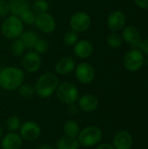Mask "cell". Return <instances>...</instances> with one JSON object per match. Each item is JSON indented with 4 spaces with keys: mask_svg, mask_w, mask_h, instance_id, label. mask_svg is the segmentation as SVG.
<instances>
[{
    "mask_svg": "<svg viewBox=\"0 0 148 149\" xmlns=\"http://www.w3.org/2000/svg\"><path fill=\"white\" fill-rule=\"evenodd\" d=\"M8 3L10 14L15 16H19L24 10L30 8L28 0H8Z\"/></svg>",
    "mask_w": 148,
    "mask_h": 149,
    "instance_id": "22",
    "label": "cell"
},
{
    "mask_svg": "<svg viewBox=\"0 0 148 149\" xmlns=\"http://www.w3.org/2000/svg\"><path fill=\"white\" fill-rule=\"evenodd\" d=\"M55 93L57 99L62 104L66 106L76 103L79 97L78 87L69 81H63L59 83Z\"/></svg>",
    "mask_w": 148,
    "mask_h": 149,
    "instance_id": "5",
    "label": "cell"
},
{
    "mask_svg": "<svg viewBox=\"0 0 148 149\" xmlns=\"http://www.w3.org/2000/svg\"><path fill=\"white\" fill-rule=\"evenodd\" d=\"M77 102L79 110L85 113H92L96 111L99 106V99L91 93H85L79 96Z\"/></svg>",
    "mask_w": 148,
    "mask_h": 149,
    "instance_id": "13",
    "label": "cell"
},
{
    "mask_svg": "<svg viewBox=\"0 0 148 149\" xmlns=\"http://www.w3.org/2000/svg\"><path fill=\"white\" fill-rule=\"evenodd\" d=\"M79 40V33L70 30L67 31L63 36V41L67 46H73Z\"/></svg>",
    "mask_w": 148,
    "mask_h": 149,
    "instance_id": "29",
    "label": "cell"
},
{
    "mask_svg": "<svg viewBox=\"0 0 148 149\" xmlns=\"http://www.w3.org/2000/svg\"><path fill=\"white\" fill-rule=\"evenodd\" d=\"M140 51H141L144 54H146V55H147L148 56V38L143 40V41L141 42V44H140Z\"/></svg>",
    "mask_w": 148,
    "mask_h": 149,
    "instance_id": "33",
    "label": "cell"
},
{
    "mask_svg": "<svg viewBox=\"0 0 148 149\" xmlns=\"http://www.w3.org/2000/svg\"><path fill=\"white\" fill-rule=\"evenodd\" d=\"M76 67V62L72 57H64L60 58L54 66L55 73L58 75H68L74 72Z\"/></svg>",
    "mask_w": 148,
    "mask_h": 149,
    "instance_id": "18",
    "label": "cell"
},
{
    "mask_svg": "<svg viewBox=\"0 0 148 149\" xmlns=\"http://www.w3.org/2000/svg\"><path fill=\"white\" fill-rule=\"evenodd\" d=\"M122 39L135 48H140L142 42L139 30L133 25H127L122 29Z\"/></svg>",
    "mask_w": 148,
    "mask_h": 149,
    "instance_id": "14",
    "label": "cell"
},
{
    "mask_svg": "<svg viewBox=\"0 0 148 149\" xmlns=\"http://www.w3.org/2000/svg\"><path fill=\"white\" fill-rule=\"evenodd\" d=\"M34 24L38 31L44 34L52 33L56 30L57 26V23L54 17L49 12L37 14Z\"/></svg>",
    "mask_w": 148,
    "mask_h": 149,
    "instance_id": "10",
    "label": "cell"
},
{
    "mask_svg": "<svg viewBox=\"0 0 148 149\" xmlns=\"http://www.w3.org/2000/svg\"><path fill=\"white\" fill-rule=\"evenodd\" d=\"M42 65V58L34 50H29L22 58V66L23 69L29 72L34 73L37 72Z\"/></svg>",
    "mask_w": 148,
    "mask_h": 149,
    "instance_id": "11",
    "label": "cell"
},
{
    "mask_svg": "<svg viewBox=\"0 0 148 149\" xmlns=\"http://www.w3.org/2000/svg\"><path fill=\"white\" fill-rule=\"evenodd\" d=\"M23 141H37L42 133L40 126L33 120H26L21 124V127L17 132Z\"/></svg>",
    "mask_w": 148,
    "mask_h": 149,
    "instance_id": "9",
    "label": "cell"
},
{
    "mask_svg": "<svg viewBox=\"0 0 148 149\" xmlns=\"http://www.w3.org/2000/svg\"><path fill=\"white\" fill-rule=\"evenodd\" d=\"M102 131L99 127L96 126H87L80 129L77 140L79 146L85 148H92L97 146L102 140Z\"/></svg>",
    "mask_w": 148,
    "mask_h": 149,
    "instance_id": "4",
    "label": "cell"
},
{
    "mask_svg": "<svg viewBox=\"0 0 148 149\" xmlns=\"http://www.w3.org/2000/svg\"><path fill=\"white\" fill-rule=\"evenodd\" d=\"M19 38L22 40L23 44L25 46V49L28 50H33L36 43L39 39V36L37 32L28 30V31H24Z\"/></svg>",
    "mask_w": 148,
    "mask_h": 149,
    "instance_id": "19",
    "label": "cell"
},
{
    "mask_svg": "<svg viewBox=\"0 0 148 149\" xmlns=\"http://www.w3.org/2000/svg\"><path fill=\"white\" fill-rule=\"evenodd\" d=\"M24 24L22 23L18 16L12 14L8 15L1 23L0 30L2 35L10 40L18 38L23 33Z\"/></svg>",
    "mask_w": 148,
    "mask_h": 149,
    "instance_id": "3",
    "label": "cell"
},
{
    "mask_svg": "<svg viewBox=\"0 0 148 149\" xmlns=\"http://www.w3.org/2000/svg\"><path fill=\"white\" fill-rule=\"evenodd\" d=\"M133 137L126 131L118 132L113 140V147L114 149H131L133 147Z\"/></svg>",
    "mask_w": 148,
    "mask_h": 149,
    "instance_id": "17",
    "label": "cell"
},
{
    "mask_svg": "<svg viewBox=\"0 0 148 149\" xmlns=\"http://www.w3.org/2000/svg\"><path fill=\"white\" fill-rule=\"evenodd\" d=\"M80 126L78 123L77 120L73 119L67 120L64 125H63V133L64 135L71 137V138H77L79 131H80Z\"/></svg>",
    "mask_w": 148,
    "mask_h": 149,
    "instance_id": "20",
    "label": "cell"
},
{
    "mask_svg": "<svg viewBox=\"0 0 148 149\" xmlns=\"http://www.w3.org/2000/svg\"><path fill=\"white\" fill-rule=\"evenodd\" d=\"M21 124V120L16 115H10L5 121V127L8 132H18Z\"/></svg>",
    "mask_w": 148,
    "mask_h": 149,
    "instance_id": "24",
    "label": "cell"
},
{
    "mask_svg": "<svg viewBox=\"0 0 148 149\" xmlns=\"http://www.w3.org/2000/svg\"><path fill=\"white\" fill-rule=\"evenodd\" d=\"M25 75L24 71L17 66H6L0 70V87L5 91L17 90L24 84Z\"/></svg>",
    "mask_w": 148,
    "mask_h": 149,
    "instance_id": "1",
    "label": "cell"
},
{
    "mask_svg": "<svg viewBox=\"0 0 148 149\" xmlns=\"http://www.w3.org/2000/svg\"><path fill=\"white\" fill-rule=\"evenodd\" d=\"M106 42H107V45L110 47L116 49V48H119V47L121 46L123 39H122V37L120 34H118L117 32L112 31L111 33H109L107 35Z\"/></svg>",
    "mask_w": 148,
    "mask_h": 149,
    "instance_id": "27",
    "label": "cell"
},
{
    "mask_svg": "<svg viewBox=\"0 0 148 149\" xmlns=\"http://www.w3.org/2000/svg\"><path fill=\"white\" fill-rule=\"evenodd\" d=\"M123 65L127 71L137 72L145 65V56L140 50L132 49L125 54Z\"/></svg>",
    "mask_w": 148,
    "mask_h": 149,
    "instance_id": "6",
    "label": "cell"
},
{
    "mask_svg": "<svg viewBox=\"0 0 148 149\" xmlns=\"http://www.w3.org/2000/svg\"><path fill=\"white\" fill-rule=\"evenodd\" d=\"M71 30L77 33H82L89 30L92 24V17L85 11H77L70 18L69 22Z\"/></svg>",
    "mask_w": 148,
    "mask_h": 149,
    "instance_id": "7",
    "label": "cell"
},
{
    "mask_svg": "<svg viewBox=\"0 0 148 149\" xmlns=\"http://www.w3.org/2000/svg\"><path fill=\"white\" fill-rule=\"evenodd\" d=\"M17 93L18 95L21 98L24 99H30L31 97L34 96L35 94V89H34V86L31 85V84H22L18 89H17Z\"/></svg>",
    "mask_w": 148,
    "mask_h": 149,
    "instance_id": "26",
    "label": "cell"
},
{
    "mask_svg": "<svg viewBox=\"0 0 148 149\" xmlns=\"http://www.w3.org/2000/svg\"><path fill=\"white\" fill-rule=\"evenodd\" d=\"M93 45L88 39H79L73 45L74 55L80 59H86L92 56Z\"/></svg>",
    "mask_w": 148,
    "mask_h": 149,
    "instance_id": "16",
    "label": "cell"
},
{
    "mask_svg": "<svg viewBox=\"0 0 148 149\" xmlns=\"http://www.w3.org/2000/svg\"><path fill=\"white\" fill-rule=\"evenodd\" d=\"M50 4L46 0H34L31 4V10L36 14L48 12Z\"/></svg>",
    "mask_w": 148,
    "mask_h": 149,
    "instance_id": "28",
    "label": "cell"
},
{
    "mask_svg": "<svg viewBox=\"0 0 148 149\" xmlns=\"http://www.w3.org/2000/svg\"><path fill=\"white\" fill-rule=\"evenodd\" d=\"M38 149H55L52 146H51V145H49V144H42V145H40Z\"/></svg>",
    "mask_w": 148,
    "mask_h": 149,
    "instance_id": "36",
    "label": "cell"
},
{
    "mask_svg": "<svg viewBox=\"0 0 148 149\" xmlns=\"http://www.w3.org/2000/svg\"><path fill=\"white\" fill-rule=\"evenodd\" d=\"M59 81L56 73L44 72L38 77L34 85L35 94L41 99H48L55 93Z\"/></svg>",
    "mask_w": 148,
    "mask_h": 149,
    "instance_id": "2",
    "label": "cell"
},
{
    "mask_svg": "<svg viewBox=\"0 0 148 149\" xmlns=\"http://www.w3.org/2000/svg\"><path fill=\"white\" fill-rule=\"evenodd\" d=\"M134 2L140 9H148V0H134Z\"/></svg>",
    "mask_w": 148,
    "mask_h": 149,
    "instance_id": "34",
    "label": "cell"
},
{
    "mask_svg": "<svg viewBox=\"0 0 148 149\" xmlns=\"http://www.w3.org/2000/svg\"><path fill=\"white\" fill-rule=\"evenodd\" d=\"M145 65H148V57L147 58H145Z\"/></svg>",
    "mask_w": 148,
    "mask_h": 149,
    "instance_id": "38",
    "label": "cell"
},
{
    "mask_svg": "<svg viewBox=\"0 0 148 149\" xmlns=\"http://www.w3.org/2000/svg\"><path fill=\"white\" fill-rule=\"evenodd\" d=\"M36 13L30 8L26 9L25 10H24L18 17L21 19L22 23L26 25H32L35 23V19H36Z\"/></svg>",
    "mask_w": 148,
    "mask_h": 149,
    "instance_id": "25",
    "label": "cell"
},
{
    "mask_svg": "<svg viewBox=\"0 0 148 149\" xmlns=\"http://www.w3.org/2000/svg\"><path fill=\"white\" fill-rule=\"evenodd\" d=\"M25 46L23 44L22 40L18 38L16 39H13L10 45V53L14 56V57H20L24 54V51H25Z\"/></svg>",
    "mask_w": 148,
    "mask_h": 149,
    "instance_id": "23",
    "label": "cell"
},
{
    "mask_svg": "<svg viewBox=\"0 0 148 149\" xmlns=\"http://www.w3.org/2000/svg\"><path fill=\"white\" fill-rule=\"evenodd\" d=\"M79 147L77 138H71L63 135L57 141L55 149H79Z\"/></svg>",
    "mask_w": 148,
    "mask_h": 149,
    "instance_id": "21",
    "label": "cell"
},
{
    "mask_svg": "<svg viewBox=\"0 0 148 149\" xmlns=\"http://www.w3.org/2000/svg\"><path fill=\"white\" fill-rule=\"evenodd\" d=\"M3 127H2V126L0 124V140L3 137Z\"/></svg>",
    "mask_w": 148,
    "mask_h": 149,
    "instance_id": "37",
    "label": "cell"
},
{
    "mask_svg": "<svg viewBox=\"0 0 148 149\" xmlns=\"http://www.w3.org/2000/svg\"><path fill=\"white\" fill-rule=\"evenodd\" d=\"M94 149H114L112 144L109 143H100L96 146Z\"/></svg>",
    "mask_w": 148,
    "mask_h": 149,
    "instance_id": "35",
    "label": "cell"
},
{
    "mask_svg": "<svg viewBox=\"0 0 148 149\" xmlns=\"http://www.w3.org/2000/svg\"><path fill=\"white\" fill-rule=\"evenodd\" d=\"M10 14V6L8 1L0 0V17L4 18Z\"/></svg>",
    "mask_w": 148,
    "mask_h": 149,
    "instance_id": "31",
    "label": "cell"
},
{
    "mask_svg": "<svg viewBox=\"0 0 148 149\" xmlns=\"http://www.w3.org/2000/svg\"><path fill=\"white\" fill-rule=\"evenodd\" d=\"M79 111V108L78 107V105H76V103H73V104H71V105H68L67 106V112L70 115H76Z\"/></svg>",
    "mask_w": 148,
    "mask_h": 149,
    "instance_id": "32",
    "label": "cell"
},
{
    "mask_svg": "<svg viewBox=\"0 0 148 149\" xmlns=\"http://www.w3.org/2000/svg\"><path fill=\"white\" fill-rule=\"evenodd\" d=\"M74 74L77 80L83 85L91 84L95 79V69L88 62H80L76 65Z\"/></svg>",
    "mask_w": 148,
    "mask_h": 149,
    "instance_id": "8",
    "label": "cell"
},
{
    "mask_svg": "<svg viewBox=\"0 0 148 149\" xmlns=\"http://www.w3.org/2000/svg\"><path fill=\"white\" fill-rule=\"evenodd\" d=\"M126 17L123 11L121 10H113L111 12L106 19L107 27L111 31L117 32L122 30L126 26Z\"/></svg>",
    "mask_w": 148,
    "mask_h": 149,
    "instance_id": "12",
    "label": "cell"
},
{
    "mask_svg": "<svg viewBox=\"0 0 148 149\" xmlns=\"http://www.w3.org/2000/svg\"><path fill=\"white\" fill-rule=\"evenodd\" d=\"M48 49H49V43H48V41L46 39H44V38H40L38 40V42L36 43V45H35V46L33 48V50L35 52H37L40 55L47 52Z\"/></svg>",
    "mask_w": 148,
    "mask_h": 149,
    "instance_id": "30",
    "label": "cell"
},
{
    "mask_svg": "<svg viewBox=\"0 0 148 149\" xmlns=\"http://www.w3.org/2000/svg\"><path fill=\"white\" fill-rule=\"evenodd\" d=\"M0 141L3 149H21L24 141L17 132H8Z\"/></svg>",
    "mask_w": 148,
    "mask_h": 149,
    "instance_id": "15",
    "label": "cell"
}]
</instances>
